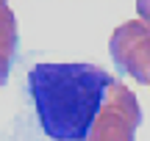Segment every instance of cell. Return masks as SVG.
<instances>
[{
  "instance_id": "6da1fadb",
  "label": "cell",
  "mask_w": 150,
  "mask_h": 141,
  "mask_svg": "<svg viewBox=\"0 0 150 141\" xmlns=\"http://www.w3.org/2000/svg\"><path fill=\"white\" fill-rule=\"evenodd\" d=\"M114 80L97 64L31 66L28 89L42 133L53 141H86Z\"/></svg>"
},
{
  "instance_id": "7a4b0ae2",
  "label": "cell",
  "mask_w": 150,
  "mask_h": 141,
  "mask_svg": "<svg viewBox=\"0 0 150 141\" xmlns=\"http://www.w3.org/2000/svg\"><path fill=\"white\" fill-rule=\"evenodd\" d=\"M142 125V105L125 83L114 80L106 91L97 119L86 141H134L136 127Z\"/></svg>"
},
{
  "instance_id": "3957f363",
  "label": "cell",
  "mask_w": 150,
  "mask_h": 141,
  "mask_svg": "<svg viewBox=\"0 0 150 141\" xmlns=\"http://www.w3.org/2000/svg\"><path fill=\"white\" fill-rule=\"evenodd\" d=\"M108 55L122 75L134 77L142 86H150V25L131 20L114 28L108 39Z\"/></svg>"
},
{
  "instance_id": "277c9868",
  "label": "cell",
  "mask_w": 150,
  "mask_h": 141,
  "mask_svg": "<svg viewBox=\"0 0 150 141\" xmlns=\"http://www.w3.org/2000/svg\"><path fill=\"white\" fill-rule=\"evenodd\" d=\"M17 53V17L0 0V58L11 61Z\"/></svg>"
},
{
  "instance_id": "5b68a950",
  "label": "cell",
  "mask_w": 150,
  "mask_h": 141,
  "mask_svg": "<svg viewBox=\"0 0 150 141\" xmlns=\"http://www.w3.org/2000/svg\"><path fill=\"white\" fill-rule=\"evenodd\" d=\"M136 11H139V20L150 25V0H136Z\"/></svg>"
},
{
  "instance_id": "8992f818",
  "label": "cell",
  "mask_w": 150,
  "mask_h": 141,
  "mask_svg": "<svg viewBox=\"0 0 150 141\" xmlns=\"http://www.w3.org/2000/svg\"><path fill=\"white\" fill-rule=\"evenodd\" d=\"M8 69H11V61L0 58V89L6 86V80H8Z\"/></svg>"
},
{
  "instance_id": "52a82bcc",
  "label": "cell",
  "mask_w": 150,
  "mask_h": 141,
  "mask_svg": "<svg viewBox=\"0 0 150 141\" xmlns=\"http://www.w3.org/2000/svg\"><path fill=\"white\" fill-rule=\"evenodd\" d=\"M3 3H6V0H3Z\"/></svg>"
}]
</instances>
